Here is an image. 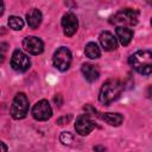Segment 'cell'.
Instances as JSON below:
<instances>
[{
    "label": "cell",
    "mask_w": 152,
    "mask_h": 152,
    "mask_svg": "<svg viewBox=\"0 0 152 152\" xmlns=\"http://www.w3.org/2000/svg\"><path fill=\"white\" fill-rule=\"evenodd\" d=\"M122 89H124V86L119 80L110 78L106 81L100 89V94H99L100 102L106 106L110 104L113 101H115L120 96Z\"/></svg>",
    "instance_id": "1"
},
{
    "label": "cell",
    "mask_w": 152,
    "mask_h": 152,
    "mask_svg": "<svg viewBox=\"0 0 152 152\" xmlns=\"http://www.w3.org/2000/svg\"><path fill=\"white\" fill-rule=\"evenodd\" d=\"M131 66L141 75H150L152 71V53L148 50H139L129 57Z\"/></svg>",
    "instance_id": "2"
},
{
    "label": "cell",
    "mask_w": 152,
    "mask_h": 152,
    "mask_svg": "<svg viewBox=\"0 0 152 152\" xmlns=\"http://www.w3.org/2000/svg\"><path fill=\"white\" fill-rule=\"evenodd\" d=\"M110 23L116 25V27H131L138 23V12L131 8H125L114 14Z\"/></svg>",
    "instance_id": "3"
},
{
    "label": "cell",
    "mask_w": 152,
    "mask_h": 152,
    "mask_svg": "<svg viewBox=\"0 0 152 152\" xmlns=\"http://www.w3.org/2000/svg\"><path fill=\"white\" fill-rule=\"evenodd\" d=\"M28 112V100L24 93H19L13 99L11 106V115L15 120L24 119Z\"/></svg>",
    "instance_id": "4"
},
{
    "label": "cell",
    "mask_w": 152,
    "mask_h": 152,
    "mask_svg": "<svg viewBox=\"0 0 152 152\" xmlns=\"http://www.w3.org/2000/svg\"><path fill=\"white\" fill-rule=\"evenodd\" d=\"M52 62H53V65L61 71H64V70L69 69L70 63H71V52H70V50L64 48V46L59 48L53 53Z\"/></svg>",
    "instance_id": "5"
},
{
    "label": "cell",
    "mask_w": 152,
    "mask_h": 152,
    "mask_svg": "<svg viewBox=\"0 0 152 152\" xmlns=\"http://www.w3.org/2000/svg\"><path fill=\"white\" fill-rule=\"evenodd\" d=\"M32 115L36 120L38 121H45L51 118L52 115V108L50 103L46 100H40L38 101L33 108H32Z\"/></svg>",
    "instance_id": "6"
},
{
    "label": "cell",
    "mask_w": 152,
    "mask_h": 152,
    "mask_svg": "<svg viewBox=\"0 0 152 152\" xmlns=\"http://www.w3.org/2000/svg\"><path fill=\"white\" fill-rule=\"evenodd\" d=\"M11 65L14 70L24 72L30 68L31 62L26 53H24L21 50H15L11 58Z\"/></svg>",
    "instance_id": "7"
},
{
    "label": "cell",
    "mask_w": 152,
    "mask_h": 152,
    "mask_svg": "<svg viewBox=\"0 0 152 152\" xmlns=\"http://www.w3.org/2000/svg\"><path fill=\"white\" fill-rule=\"evenodd\" d=\"M95 122L86 114L80 115L76 119V124H75V129L80 135H87L89 134L94 128H95Z\"/></svg>",
    "instance_id": "8"
},
{
    "label": "cell",
    "mask_w": 152,
    "mask_h": 152,
    "mask_svg": "<svg viewBox=\"0 0 152 152\" xmlns=\"http://www.w3.org/2000/svg\"><path fill=\"white\" fill-rule=\"evenodd\" d=\"M62 27L64 31V34L68 37H71L76 33L77 27H78V20L77 17L74 13H66L62 18Z\"/></svg>",
    "instance_id": "9"
},
{
    "label": "cell",
    "mask_w": 152,
    "mask_h": 152,
    "mask_svg": "<svg viewBox=\"0 0 152 152\" xmlns=\"http://www.w3.org/2000/svg\"><path fill=\"white\" fill-rule=\"evenodd\" d=\"M23 48L31 55H39L44 50V44L38 37H26L23 40Z\"/></svg>",
    "instance_id": "10"
},
{
    "label": "cell",
    "mask_w": 152,
    "mask_h": 152,
    "mask_svg": "<svg viewBox=\"0 0 152 152\" xmlns=\"http://www.w3.org/2000/svg\"><path fill=\"white\" fill-rule=\"evenodd\" d=\"M99 39H100L101 46H102L104 50H107V51H113V50L116 49V38H115L110 32H108V31L101 32Z\"/></svg>",
    "instance_id": "11"
},
{
    "label": "cell",
    "mask_w": 152,
    "mask_h": 152,
    "mask_svg": "<svg viewBox=\"0 0 152 152\" xmlns=\"http://www.w3.org/2000/svg\"><path fill=\"white\" fill-rule=\"evenodd\" d=\"M81 71L88 82H95L100 76V71H99L97 66L89 64V63H84L81 68Z\"/></svg>",
    "instance_id": "12"
},
{
    "label": "cell",
    "mask_w": 152,
    "mask_h": 152,
    "mask_svg": "<svg viewBox=\"0 0 152 152\" xmlns=\"http://www.w3.org/2000/svg\"><path fill=\"white\" fill-rule=\"evenodd\" d=\"M42 19H43L42 12L38 8H32L26 14V21H27V25L31 28H37L40 25Z\"/></svg>",
    "instance_id": "13"
},
{
    "label": "cell",
    "mask_w": 152,
    "mask_h": 152,
    "mask_svg": "<svg viewBox=\"0 0 152 152\" xmlns=\"http://www.w3.org/2000/svg\"><path fill=\"white\" fill-rule=\"evenodd\" d=\"M116 32V37L119 39V42L121 43V45L126 46L131 43L132 38H133V31L131 28H127V27H116L115 30Z\"/></svg>",
    "instance_id": "14"
},
{
    "label": "cell",
    "mask_w": 152,
    "mask_h": 152,
    "mask_svg": "<svg viewBox=\"0 0 152 152\" xmlns=\"http://www.w3.org/2000/svg\"><path fill=\"white\" fill-rule=\"evenodd\" d=\"M100 118L110 126H120L121 122L124 121V116L119 113H103L100 115Z\"/></svg>",
    "instance_id": "15"
},
{
    "label": "cell",
    "mask_w": 152,
    "mask_h": 152,
    "mask_svg": "<svg viewBox=\"0 0 152 152\" xmlns=\"http://www.w3.org/2000/svg\"><path fill=\"white\" fill-rule=\"evenodd\" d=\"M84 53H86L87 57H89V58H91V59H96V58H99V57L101 56L100 48H99L97 44L94 43V42H90V43H88V44L86 45V48H84Z\"/></svg>",
    "instance_id": "16"
},
{
    "label": "cell",
    "mask_w": 152,
    "mask_h": 152,
    "mask_svg": "<svg viewBox=\"0 0 152 152\" xmlns=\"http://www.w3.org/2000/svg\"><path fill=\"white\" fill-rule=\"evenodd\" d=\"M8 26L14 30V31H19L24 27V20L20 18V17H17V15H12L8 19Z\"/></svg>",
    "instance_id": "17"
},
{
    "label": "cell",
    "mask_w": 152,
    "mask_h": 152,
    "mask_svg": "<svg viewBox=\"0 0 152 152\" xmlns=\"http://www.w3.org/2000/svg\"><path fill=\"white\" fill-rule=\"evenodd\" d=\"M59 140L64 145H70L72 142V140H74V135L70 132H63L61 134V137H59Z\"/></svg>",
    "instance_id": "18"
},
{
    "label": "cell",
    "mask_w": 152,
    "mask_h": 152,
    "mask_svg": "<svg viewBox=\"0 0 152 152\" xmlns=\"http://www.w3.org/2000/svg\"><path fill=\"white\" fill-rule=\"evenodd\" d=\"M7 50H8V44L5 43V42H1L0 43V63H2L5 61Z\"/></svg>",
    "instance_id": "19"
},
{
    "label": "cell",
    "mask_w": 152,
    "mask_h": 152,
    "mask_svg": "<svg viewBox=\"0 0 152 152\" xmlns=\"http://www.w3.org/2000/svg\"><path fill=\"white\" fill-rule=\"evenodd\" d=\"M83 110L86 112V115H88V116L89 115H96V109L90 104H86L83 107Z\"/></svg>",
    "instance_id": "20"
},
{
    "label": "cell",
    "mask_w": 152,
    "mask_h": 152,
    "mask_svg": "<svg viewBox=\"0 0 152 152\" xmlns=\"http://www.w3.org/2000/svg\"><path fill=\"white\" fill-rule=\"evenodd\" d=\"M70 119H71V115H64V116H62V118H59L58 120H57V124L58 125H64V124H68L69 121H70Z\"/></svg>",
    "instance_id": "21"
},
{
    "label": "cell",
    "mask_w": 152,
    "mask_h": 152,
    "mask_svg": "<svg viewBox=\"0 0 152 152\" xmlns=\"http://www.w3.org/2000/svg\"><path fill=\"white\" fill-rule=\"evenodd\" d=\"M94 151H95V152H107L106 147L102 146V145H97V146H95V147H94Z\"/></svg>",
    "instance_id": "22"
},
{
    "label": "cell",
    "mask_w": 152,
    "mask_h": 152,
    "mask_svg": "<svg viewBox=\"0 0 152 152\" xmlns=\"http://www.w3.org/2000/svg\"><path fill=\"white\" fill-rule=\"evenodd\" d=\"M0 152H7V146L2 141H0Z\"/></svg>",
    "instance_id": "23"
},
{
    "label": "cell",
    "mask_w": 152,
    "mask_h": 152,
    "mask_svg": "<svg viewBox=\"0 0 152 152\" xmlns=\"http://www.w3.org/2000/svg\"><path fill=\"white\" fill-rule=\"evenodd\" d=\"M4 11H5V5H4L2 1H0V15H2Z\"/></svg>",
    "instance_id": "24"
}]
</instances>
